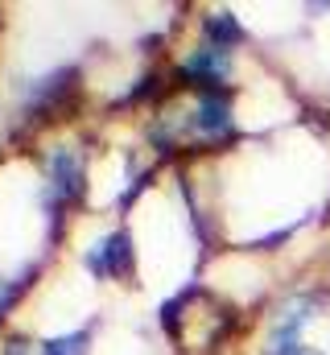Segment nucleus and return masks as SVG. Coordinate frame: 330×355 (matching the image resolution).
<instances>
[{"label":"nucleus","mask_w":330,"mask_h":355,"mask_svg":"<svg viewBox=\"0 0 330 355\" xmlns=\"http://www.w3.org/2000/svg\"><path fill=\"white\" fill-rule=\"evenodd\" d=\"M82 194V157L79 149H58L50 157V198L75 202Z\"/></svg>","instance_id":"obj_1"},{"label":"nucleus","mask_w":330,"mask_h":355,"mask_svg":"<svg viewBox=\"0 0 330 355\" xmlns=\"http://www.w3.org/2000/svg\"><path fill=\"white\" fill-rule=\"evenodd\" d=\"M87 268H91L95 277H124V272L132 268V240H128L124 232L107 236L103 244H95V248L87 252Z\"/></svg>","instance_id":"obj_2"},{"label":"nucleus","mask_w":330,"mask_h":355,"mask_svg":"<svg viewBox=\"0 0 330 355\" xmlns=\"http://www.w3.org/2000/svg\"><path fill=\"white\" fill-rule=\"evenodd\" d=\"M182 75L186 79H198V83H223L227 79V50L223 46H202V50H194L190 58H186V67H182Z\"/></svg>","instance_id":"obj_3"},{"label":"nucleus","mask_w":330,"mask_h":355,"mask_svg":"<svg viewBox=\"0 0 330 355\" xmlns=\"http://www.w3.org/2000/svg\"><path fill=\"white\" fill-rule=\"evenodd\" d=\"M194 128H198L202 137H223V132H232V103H227L223 95L207 91V95L198 99V107H194Z\"/></svg>","instance_id":"obj_4"},{"label":"nucleus","mask_w":330,"mask_h":355,"mask_svg":"<svg viewBox=\"0 0 330 355\" xmlns=\"http://www.w3.org/2000/svg\"><path fill=\"white\" fill-rule=\"evenodd\" d=\"M207 33H211V46H223V50H232V42H240L244 33H240V25L232 21V17H211L207 21Z\"/></svg>","instance_id":"obj_5"},{"label":"nucleus","mask_w":330,"mask_h":355,"mask_svg":"<svg viewBox=\"0 0 330 355\" xmlns=\"http://www.w3.org/2000/svg\"><path fill=\"white\" fill-rule=\"evenodd\" d=\"M87 343H91V331H75V335H62V339H50L42 355H87Z\"/></svg>","instance_id":"obj_6"},{"label":"nucleus","mask_w":330,"mask_h":355,"mask_svg":"<svg viewBox=\"0 0 330 355\" xmlns=\"http://www.w3.org/2000/svg\"><path fill=\"white\" fill-rule=\"evenodd\" d=\"M8 297H12V293H8V289H4V281H0V310L8 306Z\"/></svg>","instance_id":"obj_7"},{"label":"nucleus","mask_w":330,"mask_h":355,"mask_svg":"<svg viewBox=\"0 0 330 355\" xmlns=\"http://www.w3.org/2000/svg\"><path fill=\"white\" fill-rule=\"evenodd\" d=\"M297 355H318V352H306V347H302V352H297Z\"/></svg>","instance_id":"obj_8"}]
</instances>
